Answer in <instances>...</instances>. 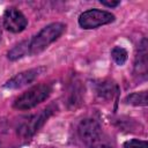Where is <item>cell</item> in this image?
I'll use <instances>...</instances> for the list:
<instances>
[{"label":"cell","instance_id":"cell-1","mask_svg":"<svg viewBox=\"0 0 148 148\" xmlns=\"http://www.w3.org/2000/svg\"><path fill=\"white\" fill-rule=\"evenodd\" d=\"M77 134L87 148H113L110 138L105 134L99 123L92 118H84L80 121Z\"/></svg>","mask_w":148,"mask_h":148},{"label":"cell","instance_id":"cell-2","mask_svg":"<svg viewBox=\"0 0 148 148\" xmlns=\"http://www.w3.org/2000/svg\"><path fill=\"white\" fill-rule=\"evenodd\" d=\"M66 30V24L61 22H53L44 27L37 35L28 40L29 56H36L43 52L50 44L56 42Z\"/></svg>","mask_w":148,"mask_h":148},{"label":"cell","instance_id":"cell-3","mask_svg":"<svg viewBox=\"0 0 148 148\" xmlns=\"http://www.w3.org/2000/svg\"><path fill=\"white\" fill-rule=\"evenodd\" d=\"M52 92V87L49 83H39L30 89L22 92L18 97L15 98L13 102V106L16 110H30L45 99L49 98V96Z\"/></svg>","mask_w":148,"mask_h":148},{"label":"cell","instance_id":"cell-4","mask_svg":"<svg viewBox=\"0 0 148 148\" xmlns=\"http://www.w3.org/2000/svg\"><path fill=\"white\" fill-rule=\"evenodd\" d=\"M114 15L108 10H102L97 8L88 9L80 14L79 16V25L82 29H96L98 27L109 24L114 21Z\"/></svg>","mask_w":148,"mask_h":148},{"label":"cell","instance_id":"cell-5","mask_svg":"<svg viewBox=\"0 0 148 148\" xmlns=\"http://www.w3.org/2000/svg\"><path fill=\"white\" fill-rule=\"evenodd\" d=\"M51 113H52V109L47 108L45 110H42L38 114L27 117L25 120H22L20 123V125L17 127V133L24 139L31 138L43 126V124L47 120V118L51 116Z\"/></svg>","mask_w":148,"mask_h":148},{"label":"cell","instance_id":"cell-6","mask_svg":"<svg viewBox=\"0 0 148 148\" xmlns=\"http://www.w3.org/2000/svg\"><path fill=\"white\" fill-rule=\"evenodd\" d=\"M2 21L5 29L13 34H18L23 31L28 25V20L24 14L15 7H9L5 10Z\"/></svg>","mask_w":148,"mask_h":148},{"label":"cell","instance_id":"cell-7","mask_svg":"<svg viewBox=\"0 0 148 148\" xmlns=\"http://www.w3.org/2000/svg\"><path fill=\"white\" fill-rule=\"evenodd\" d=\"M46 71L45 67H37V68H31V69H27L23 71L16 75H14L12 79H9L3 87L7 89H18L22 88L27 84L32 83L39 75H42L44 72Z\"/></svg>","mask_w":148,"mask_h":148},{"label":"cell","instance_id":"cell-8","mask_svg":"<svg viewBox=\"0 0 148 148\" xmlns=\"http://www.w3.org/2000/svg\"><path fill=\"white\" fill-rule=\"evenodd\" d=\"M147 39L142 38V40L140 42L138 50H136V54H135V61H134V74L136 76H141L143 79H146L147 76V56H148V50H147Z\"/></svg>","mask_w":148,"mask_h":148},{"label":"cell","instance_id":"cell-9","mask_svg":"<svg viewBox=\"0 0 148 148\" xmlns=\"http://www.w3.org/2000/svg\"><path fill=\"white\" fill-rule=\"evenodd\" d=\"M95 90L101 98L112 99L118 94V86L110 80H103L95 84Z\"/></svg>","mask_w":148,"mask_h":148},{"label":"cell","instance_id":"cell-10","mask_svg":"<svg viewBox=\"0 0 148 148\" xmlns=\"http://www.w3.org/2000/svg\"><path fill=\"white\" fill-rule=\"evenodd\" d=\"M25 56H29L28 40H23V42L16 44L7 53V57H8L9 60H17V59H21V58H23Z\"/></svg>","mask_w":148,"mask_h":148},{"label":"cell","instance_id":"cell-11","mask_svg":"<svg viewBox=\"0 0 148 148\" xmlns=\"http://www.w3.org/2000/svg\"><path fill=\"white\" fill-rule=\"evenodd\" d=\"M125 102L127 104L135 105V106H145V105H147V91L133 92V94L126 96Z\"/></svg>","mask_w":148,"mask_h":148},{"label":"cell","instance_id":"cell-12","mask_svg":"<svg viewBox=\"0 0 148 148\" xmlns=\"http://www.w3.org/2000/svg\"><path fill=\"white\" fill-rule=\"evenodd\" d=\"M111 57L116 61L117 65L123 66L126 62L127 58H128V53H127V51L124 47H121V46H114L112 49V51H111Z\"/></svg>","mask_w":148,"mask_h":148},{"label":"cell","instance_id":"cell-13","mask_svg":"<svg viewBox=\"0 0 148 148\" xmlns=\"http://www.w3.org/2000/svg\"><path fill=\"white\" fill-rule=\"evenodd\" d=\"M124 148H148V143L145 140L131 139L124 143Z\"/></svg>","mask_w":148,"mask_h":148},{"label":"cell","instance_id":"cell-14","mask_svg":"<svg viewBox=\"0 0 148 148\" xmlns=\"http://www.w3.org/2000/svg\"><path fill=\"white\" fill-rule=\"evenodd\" d=\"M101 3L106 7H117L120 2L119 1H101Z\"/></svg>","mask_w":148,"mask_h":148}]
</instances>
